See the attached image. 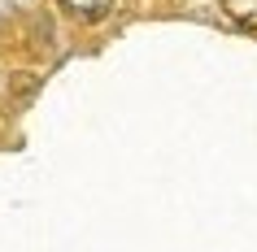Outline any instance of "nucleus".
Segmentation results:
<instances>
[{"label":"nucleus","instance_id":"obj_1","mask_svg":"<svg viewBox=\"0 0 257 252\" xmlns=\"http://www.w3.org/2000/svg\"><path fill=\"white\" fill-rule=\"evenodd\" d=\"M109 5L113 0H61V9L74 18H83V22H100V18L109 14Z\"/></svg>","mask_w":257,"mask_h":252},{"label":"nucleus","instance_id":"obj_2","mask_svg":"<svg viewBox=\"0 0 257 252\" xmlns=\"http://www.w3.org/2000/svg\"><path fill=\"white\" fill-rule=\"evenodd\" d=\"M222 14H227L235 27L257 31V0H222Z\"/></svg>","mask_w":257,"mask_h":252}]
</instances>
